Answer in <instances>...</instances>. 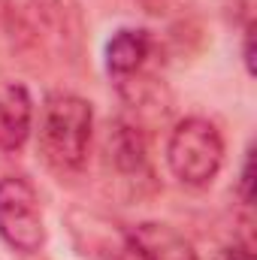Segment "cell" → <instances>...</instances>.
<instances>
[{
  "instance_id": "8",
  "label": "cell",
  "mask_w": 257,
  "mask_h": 260,
  "mask_svg": "<svg viewBox=\"0 0 257 260\" xmlns=\"http://www.w3.org/2000/svg\"><path fill=\"white\" fill-rule=\"evenodd\" d=\"M239 197H242V203H248V206H251V200H254V148H248V151H245V160H242Z\"/></svg>"
},
{
  "instance_id": "6",
  "label": "cell",
  "mask_w": 257,
  "mask_h": 260,
  "mask_svg": "<svg viewBox=\"0 0 257 260\" xmlns=\"http://www.w3.org/2000/svg\"><path fill=\"white\" fill-rule=\"evenodd\" d=\"M148 52H151V37L145 30H133V27L118 30L106 46V67L118 79H127L145 64Z\"/></svg>"
},
{
  "instance_id": "12",
  "label": "cell",
  "mask_w": 257,
  "mask_h": 260,
  "mask_svg": "<svg viewBox=\"0 0 257 260\" xmlns=\"http://www.w3.org/2000/svg\"><path fill=\"white\" fill-rule=\"evenodd\" d=\"M142 3H145V6H148L151 12H160V6H167L170 0H142Z\"/></svg>"
},
{
  "instance_id": "7",
  "label": "cell",
  "mask_w": 257,
  "mask_h": 260,
  "mask_svg": "<svg viewBox=\"0 0 257 260\" xmlns=\"http://www.w3.org/2000/svg\"><path fill=\"white\" fill-rule=\"evenodd\" d=\"M115 157H118L121 167H130V170L142 167V160H145V145H142L139 130L124 127V124L115 130Z\"/></svg>"
},
{
  "instance_id": "9",
  "label": "cell",
  "mask_w": 257,
  "mask_h": 260,
  "mask_svg": "<svg viewBox=\"0 0 257 260\" xmlns=\"http://www.w3.org/2000/svg\"><path fill=\"white\" fill-rule=\"evenodd\" d=\"M218 260H254V254H251L248 245H230V248L221 251V257Z\"/></svg>"
},
{
  "instance_id": "4",
  "label": "cell",
  "mask_w": 257,
  "mask_h": 260,
  "mask_svg": "<svg viewBox=\"0 0 257 260\" xmlns=\"http://www.w3.org/2000/svg\"><path fill=\"white\" fill-rule=\"evenodd\" d=\"M34 121V100L24 85L0 82V151H15L27 142Z\"/></svg>"
},
{
  "instance_id": "3",
  "label": "cell",
  "mask_w": 257,
  "mask_h": 260,
  "mask_svg": "<svg viewBox=\"0 0 257 260\" xmlns=\"http://www.w3.org/2000/svg\"><path fill=\"white\" fill-rule=\"evenodd\" d=\"M0 236L9 248L21 254H34L46 242L40 194L21 176L0 179Z\"/></svg>"
},
{
  "instance_id": "11",
  "label": "cell",
  "mask_w": 257,
  "mask_h": 260,
  "mask_svg": "<svg viewBox=\"0 0 257 260\" xmlns=\"http://www.w3.org/2000/svg\"><path fill=\"white\" fill-rule=\"evenodd\" d=\"M118 260H142V254H139V251H136L130 242H124V248H121V257H118Z\"/></svg>"
},
{
  "instance_id": "5",
  "label": "cell",
  "mask_w": 257,
  "mask_h": 260,
  "mask_svg": "<svg viewBox=\"0 0 257 260\" xmlns=\"http://www.w3.org/2000/svg\"><path fill=\"white\" fill-rule=\"evenodd\" d=\"M127 242L142 254V260H197L194 245L167 224H139L130 230Z\"/></svg>"
},
{
  "instance_id": "10",
  "label": "cell",
  "mask_w": 257,
  "mask_h": 260,
  "mask_svg": "<svg viewBox=\"0 0 257 260\" xmlns=\"http://www.w3.org/2000/svg\"><path fill=\"white\" fill-rule=\"evenodd\" d=\"M251 40H254V30L248 27V30H245V64H248V73H254V52H251Z\"/></svg>"
},
{
  "instance_id": "1",
  "label": "cell",
  "mask_w": 257,
  "mask_h": 260,
  "mask_svg": "<svg viewBox=\"0 0 257 260\" xmlns=\"http://www.w3.org/2000/svg\"><path fill=\"white\" fill-rule=\"evenodd\" d=\"M94 130L91 103L76 94H52L40 118V148L58 170H79L88 160Z\"/></svg>"
},
{
  "instance_id": "2",
  "label": "cell",
  "mask_w": 257,
  "mask_h": 260,
  "mask_svg": "<svg viewBox=\"0 0 257 260\" xmlns=\"http://www.w3.org/2000/svg\"><path fill=\"white\" fill-rule=\"evenodd\" d=\"M167 164L182 185H209L224 164V139L218 127L206 118L179 121L167 142Z\"/></svg>"
}]
</instances>
